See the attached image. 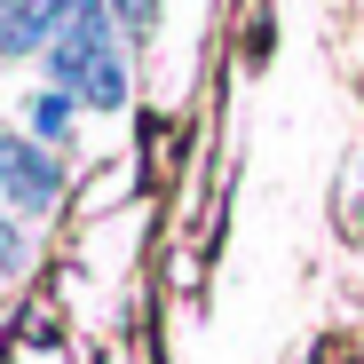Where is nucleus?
<instances>
[{"label":"nucleus","instance_id":"7ed1b4c3","mask_svg":"<svg viewBox=\"0 0 364 364\" xmlns=\"http://www.w3.org/2000/svg\"><path fill=\"white\" fill-rule=\"evenodd\" d=\"M64 119H72V103H64V95H40V103H32V135H48V143H55V135H64Z\"/></svg>","mask_w":364,"mask_h":364},{"label":"nucleus","instance_id":"f03ea898","mask_svg":"<svg viewBox=\"0 0 364 364\" xmlns=\"http://www.w3.org/2000/svg\"><path fill=\"white\" fill-rule=\"evenodd\" d=\"M0 191H9L24 214H48L55 198H64V166H55L48 151H32L24 135H0Z\"/></svg>","mask_w":364,"mask_h":364},{"label":"nucleus","instance_id":"20e7f679","mask_svg":"<svg viewBox=\"0 0 364 364\" xmlns=\"http://www.w3.org/2000/svg\"><path fill=\"white\" fill-rule=\"evenodd\" d=\"M119 16H127V32H151L159 24V0H119Z\"/></svg>","mask_w":364,"mask_h":364},{"label":"nucleus","instance_id":"f257e3e1","mask_svg":"<svg viewBox=\"0 0 364 364\" xmlns=\"http://www.w3.org/2000/svg\"><path fill=\"white\" fill-rule=\"evenodd\" d=\"M48 80H55V87H80L95 111H119V103H127V72H119V55H111L103 0H72L64 40L48 48Z\"/></svg>","mask_w":364,"mask_h":364},{"label":"nucleus","instance_id":"39448f33","mask_svg":"<svg viewBox=\"0 0 364 364\" xmlns=\"http://www.w3.org/2000/svg\"><path fill=\"white\" fill-rule=\"evenodd\" d=\"M9 269H16V237L0 230V277H9Z\"/></svg>","mask_w":364,"mask_h":364}]
</instances>
